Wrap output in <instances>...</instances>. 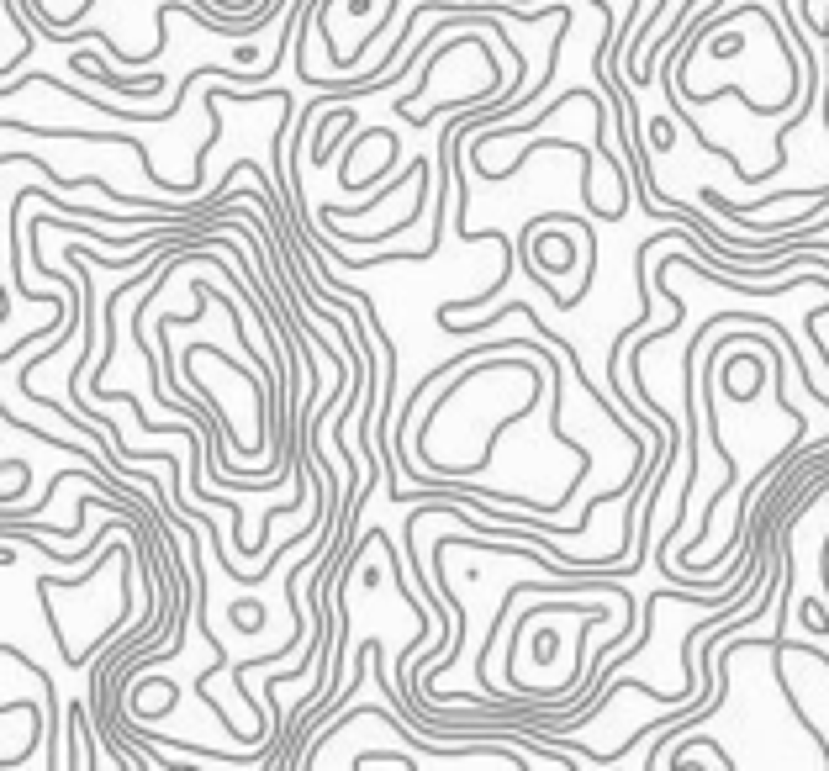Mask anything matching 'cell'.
I'll use <instances>...</instances> for the list:
<instances>
[{"instance_id":"cell-1","label":"cell","mask_w":829,"mask_h":771,"mask_svg":"<svg viewBox=\"0 0 829 771\" xmlns=\"http://www.w3.org/2000/svg\"><path fill=\"white\" fill-rule=\"evenodd\" d=\"M555 645H560V640H555V629H545V634L534 640V660H550V655H555Z\"/></svg>"}]
</instances>
